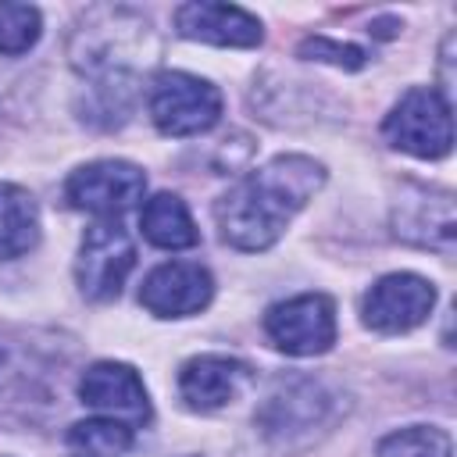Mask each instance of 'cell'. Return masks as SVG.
I'll return each instance as SVG.
<instances>
[{
  "label": "cell",
  "mask_w": 457,
  "mask_h": 457,
  "mask_svg": "<svg viewBox=\"0 0 457 457\" xmlns=\"http://www.w3.org/2000/svg\"><path fill=\"white\" fill-rule=\"evenodd\" d=\"M250 378H253L250 364H243L236 357H225V353H200V357H189L182 364L179 396L189 411L211 414V411L228 407L250 386Z\"/></svg>",
  "instance_id": "cell-13"
},
{
  "label": "cell",
  "mask_w": 457,
  "mask_h": 457,
  "mask_svg": "<svg viewBox=\"0 0 457 457\" xmlns=\"http://www.w3.org/2000/svg\"><path fill=\"white\" fill-rule=\"evenodd\" d=\"M146 111L164 136H200L221 118V93L189 71H161L146 89Z\"/></svg>",
  "instance_id": "cell-3"
},
{
  "label": "cell",
  "mask_w": 457,
  "mask_h": 457,
  "mask_svg": "<svg viewBox=\"0 0 457 457\" xmlns=\"http://www.w3.org/2000/svg\"><path fill=\"white\" fill-rule=\"evenodd\" d=\"M68 457H125L132 446V428L114 418H89L68 428Z\"/></svg>",
  "instance_id": "cell-17"
},
{
  "label": "cell",
  "mask_w": 457,
  "mask_h": 457,
  "mask_svg": "<svg viewBox=\"0 0 457 457\" xmlns=\"http://www.w3.org/2000/svg\"><path fill=\"white\" fill-rule=\"evenodd\" d=\"M79 396L86 407L111 414L129 428H143L150 421V396L132 364L121 361H96L79 378Z\"/></svg>",
  "instance_id": "cell-9"
},
{
  "label": "cell",
  "mask_w": 457,
  "mask_h": 457,
  "mask_svg": "<svg viewBox=\"0 0 457 457\" xmlns=\"http://www.w3.org/2000/svg\"><path fill=\"white\" fill-rule=\"evenodd\" d=\"M300 54L303 57H318V61H328V64H336V68H346V71H353V68H364V61H368V54L361 50V46H350V43H332V39H325V36H314V39H303L300 43Z\"/></svg>",
  "instance_id": "cell-20"
},
{
  "label": "cell",
  "mask_w": 457,
  "mask_h": 457,
  "mask_svg": "<svg viewBox=\"0 0 457 457\" xmlns=\"http://www.w3.org/2000/svg\"><path fill=\"white\" fill-rule=\"evenodd\" d=\"M136 268V243L129 228H121L114 218H104L86 228L79 257H75V282L86 300H114Z\"/></svg>",
  "instance_id": "cell-5"
},
{
  "label": "cell",
  "mask_w": 457,
  "mask_h": 457,
  "mask_svg": "<svg viewBox=\"0 0 457 457\" xmlns=\"http://www.w3.org/2000/svg\"><path fill=\"white\" fill-rule=\"evenodd\" d=\"M393 232L403 243L414 246H428V250H453V232H457V218H453V196L446 189H425V186H411L396 207H393Z\"/></svg>",
  "instance_id": "cell-12"
},
{
  "label": "cell",
  "mask_w": 457,
  "mask_h": 457,
  "mask_svg": "<svg viewBox=\"0 0 457 457\" xmlns=\"http://www.w3.org/2000/svg\"><path fill=\"white\" fill-rule=\"evenodd\" d=\"M264 332L289 357H314L336 343V303L325 293H300L268 307Z\"/></svg>",
  "instance_id": "cell-6"
},
{
  "label": "cell",
  "mask_w": 457,
  "mask_h": 457,
  "mask_svg": "<svg viewBox=\"0 0 457 457\" xmlns=\"http://www.w3.org/2000/svg\"><path fill=\"white\" fill-rule=\"evenodd\" d=\"M39 243V211L29 189L0 182V261L21 257Z\"/></svg>",
  "instance_id": "cell-16"
},
{
  "label": "cell",
  "mask_w": 457,
  "mask_h": 457,
  "mask_svg": "<svg viewBox=\"0 0 457 457\" xmlns=\"http://www.w3.org/2000/svg\"><path fill=\"white\" fill-rule=\"evenodd\" d=\"M328 393L314 382V378H289V382H278L268 400L261 403L257 411V428L275 439V443H286L300 432H311L325 421L328 414Z\"/></svg>",
  "instance_id": "cell-11"
},
{
  "label": "cell",
  "mask_w": 457,
  "mask_h": 457,
  "mask_svg": "<svg viewBox=\"0 0 457 457\" xmlns=\"http://www.w3.org/2000/svg\"><path fill=\"white\" fill-rule=\"evenodd\" d=\"M139 228L161 250H189L200 243V228H196L189 207L182 204V196H175V193L150 196L139 211Z\"/></svg>",
  "instance_id": "cell-15"
},
{
  "label": "cell",
  "mask_w": 457,
  "mask_h": 457,
  "mask_svg": "<svg viewBox=\"0 0 457 457\" xmlns=\"http://www.w3.org/2000/svg\"><path fill=\"white\" fill-rule=\"evenodd\" d=\"M432 303H436V286L428 278L414 271H393L368 289L361 314L364 325L375 332H411L432 314Z\"/></svg>",
  "instance_id": "cell-8"
},
{
  "label": "cell",
  "mask_w": 457,
  "mask_h": 457,
  "mask_svg": "<svg viewBox=\"0 0 457 457\" xmlns=\"http://www.w3.org/2000/svg\"><path fill=\"white\" fill-rule=\"evenodd\" d=\"M214 296V278L196 261H168L157 264L139 289V303L154 318H189L200 314Z\"/></svg>",
  "instance_id": "cell-10"
},
{
  "label": "cell",
  "mask_w": 457,
  "mask_h": 457,
  "mask_svg": "<svg viewBox=\"0 0 457 457\" xmlns=\"http://www.w3.org/2000/svg\"><path fill=\"white\" fill-rule=\"evenodd\" d=\"M43 18L29 4H0V54L18 57L36 46Z\"/></svg>",
  "instance_id": "cell-19"
},
{
  "label": "cell",
  "mask_w": 457,
  "mask_h": 457,
  "mask_svg": "<svg viewBox=\"0 0 457 457\" xmlns=\"http://www.w3.org/2000/svg\"><path fill=\"white\" fill-rule=\"evenodd\" d=\"M175 29L186 39H200L211 46H257L261 43V21L236 7V4H211L193 0L175 7Z\"/></svg>",
  "instance_id": "cell-14"
},
{
  "label": "cell",
  "mask_w": 457,
  "mask_h": 457,
  "mask_svg": "<svg viewBox=\"0 0 457 457\" xmlns=\"http://www.w3.org/2000/svg\"><path fill=\"white\" fill-rule=\"evenodd\" d=\"M450 453H453V443L436 425H411V428L389 432L375 450V457H450Z\"/></svg>",
  "instance_id": "cell-18"
},
{
  "label": "cell",
  "mask_w": 457,
  "mask_h": 457,
  "mask_svg": "<svg viewBox=\"0 0 457 457\" xmlns=\"http://www.w3.org/2000/svg\"><path fill=\"white\" fill-rule=\"evenodd\" d=\"M382 132L403 154H414V157H425V161L446 157L450 146H453L450 100L432 86H414L386 114Z\"/></svg>",
  "instance_id": "cell-4"
},
{
  "label": "cell",
  "mask_w": 457,
  "mask_h": 457,
  "mask_svg": "<svg viewBox=\"0 0 457 457\" xmlns=\"http://www.w3.org/2000/svg\"><path fill=\"white\" fill-rule=\"evenodd\" d=\"M150 43V25L125 7H93L71 36V64L104 86H125L139 46Z\"/></svg>",
  "instance_id": "cell-2"
},
{
  "label": "cell",
  "mask_w": 457,
  "mask_h": 457,
  "mask_svg": "<svg viewBox=\"0 0 457 457\" xmlns=\"http://www.w3.org/2000/svg\"><path fill=\"white\" fill-rule=\"evenodd\" d=\"M321 182L325 168L314 157L282 154L268 161L214 204L221 239L246 253L268 250L271 243H278L293 214L321 189Z\"/></svg>",
  "instance_id": "cell-1"
},
{
  "label": "cell",
  "mask_w": 457,
  "mask_h": 457,
  "mask_svg": "<svg viewBox=\"0 0 457 457\" xmlns=\"http://www.w3.org/2000/svg\"><path fill=\"white\" fill-rule=\"evenodd\" d=\"M146 175L132 161H89L75 168L64 182V196L75 211L96 218H118L143 200Z\"/></svg>",
  "instance_id": "cell-7"
},
{
  "label": "cell",
  "mask_w": 457,
  "mask_h": 457,
  "mask_svg": "<svg viewBox=\"0 0 457 457\" xmlns=\"http://www.w3.org/2000/svg\"><path fill=\"white\" fill-rule=\"evenodd\" d=\"M0 364H4V346H0Z\"/></svg>",
  "instance_id": "cell-21"
}]
</instances>
